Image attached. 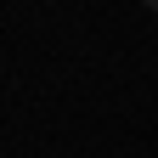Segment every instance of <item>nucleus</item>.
I'll use <instances>...</instances> for the list:
<instances>
[{
  "instance_id": "f257e3e1",
  "label": "nucleus",
  "mask_w": 158,
  "mask_h": 158,
  "mask_svg": "<svg viewBox=\"0 0 158 158\" xmlns=\"http://www.w3.org/2000/svg\"><path fill=\"white\" fill-rule=\"evenodd\" d=\"M147 6H152V11H158V0H147Z\"/></svg>"
}]
</instances>
